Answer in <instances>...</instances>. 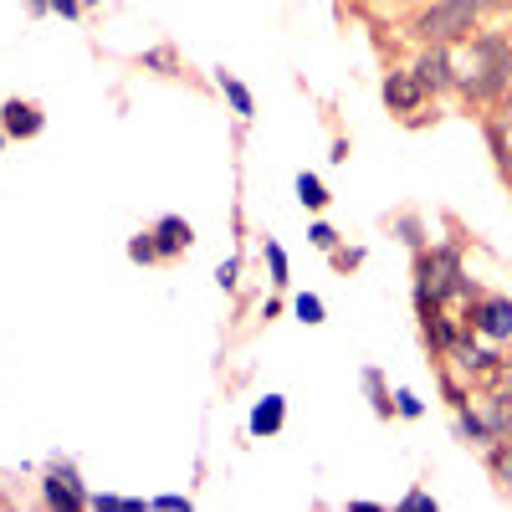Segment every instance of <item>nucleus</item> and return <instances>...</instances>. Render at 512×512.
Instances as JSON below:
<instances>
[{"label": "nucleus", "instance_id": "1", "mask_svg": "<svg viewBox=\"0 0 512 512\" xmlns=\"http://www.w3.org/2000/svg\"><path fill=\"white\" fill-rule=\"evenodd\" d=\"M512 82V41L502 31H477L466 57L456 62V88L472 103H492Z\"/></svg>", "mask_w": 512, "mask_h": 512}, {"label": "nucleus", "instance_id": "2", "mask_svg": "<svg viewBox=\"0 0 512 512\" xmlns=\"http://www.w3.org/2000/svg\"><path fill=\"white\" fill-rule=\"evenodd\" d=\"M415 297H431V303H446V297H477V282L466 277L456 246H420V256H415Z\"/></svg>", "mask_w": 512, "mask_h": 512}, {"label": "nucleus", "instance_id": "3", "mask_svg": "<svg viewBox=\"0 0 512 512\" xmlns=\"http://www.w3.org/2000/svg\"><path fill=\"white\" fill-rule=\"evenodd\" d=\"M482 6H487V0H436V6L415 21V36H420V41H436V47L466 41V36L477 31Z\"/></svg>", "mask_w": 512, "mask_h": 512}, {"label": "nucleus", "instance_id": "4", "mask_svg": "<svg viewBox=\"0 0 512 512\" xmlns=\"http://www.w3.org/2000/svg\"><path fill=\"white\" fill-rule=\"evenodd\" d=\"M466 318H472V333L502 344V338H512V297H472Z\"/></svg>", "mask_w": 512, "mask_h": 512}, {"label": "nucleus", "instance_id": "5", "mask_svg": "<svg viewBox=\"0 0 512 512\" xmlns=\"http://www.w3.org/2000/svg\"><path fill=\"white\" fill-rule=\"evenodd\" d=\"M415 77L425 82V93H451L456 88V57H451V47L425 41V52L415 57Z\"/></svg>", "mask_w": 512, "mask_h": 512}, {"label": "nucleus", "instance_id": "6", "mask_svg": "<svg viewBox=\"0 0 512 512\" xmlns=\"http://www.w3.org/2000/svg\"><path fill=\"white\" fill-rule=\"evenodd\" d=\"M425 98H431V93H425V82L415 77V67L384 77V103H390V113H415Z\"/></svg>", "mask_w": 512, "mask_h": 512}, {"label": "nucleus", "instance_id": "7", "mask_svg": "<svg viewBox=\"0 0 512 512\" xmlns=\"http://www.w3.org/2000/svg\"><path fill=\"white\" fill-rule=\"evenodd\" d=\"M41 497H47V507H88V502H93L88 492H82V482H77L72 466H52L47 482H41Z\"/></svg>", "mask_w": 512, "mask_h": 512}, {"label": "nucleus", "instance_id": "8", "mask_svg": "<svg viewBox=\"0 0 512 512\" xmlns=\"http://www.w3.org/2000/svg\"><path fill=\"white\" fill-rule=\"evenodd\" d=\"M41 123H47V118H41V108L26 103V98H11L6 108H0V134H6V139H36Z\"/></svg>", "mask_w": 512, "mask_h": 512}, {"label": "nucleus", "instance_id": "9", "mask_svg": "<svg viewBox=\"0 0 512 512\" xmlns=\"http://www.w3.org/2000/svg\"><path fill=\"white\" fill-rule=\"evenodd\" d=\"M149 236H154L159 256H180V251H190V246H195V226H190L185 216H164Z\"/></svg>", "mask_w": 512, "mask_h": 512}, {"label": "nucleus", "instance_id": "10", "mask_svg": "<svg viewBox=\"0 0 512 512\" xmlns=\"http://www.w3.org/2000/svg\"><path fill=\"white\" fill-rule=\"evenodd\" d=\"M282 420H287V400H282V395H267V400H256V410H251V420H246V431H251L256 441H267V436L282 431Z\"/></svg>", "mask_w": 512, "mask_h": 512}, {"label": "nucleus", "instance_id": "11", "mask_svg": "<svg viewBox=\"0 0 512 512\" xmlns=\"http://www.w3.org/2000/svg\"><path fill=\"white\" fill-rule=\"evenodd\" d=\"M216 82H221L226 103L236 108V118H251V113H256V98H251V88H246L241 77H231V72H216Z\"/></svg>", "mask_w": 512, "mask_h": 512}, {"label": "nucleus", "instance_id": "12", "mask_svg": "<svg viewBox=\"0 0 512 512\" xmlns=\"http://www.w3.org/2000/svg\"><path fill=\"white\" fill-rule=\"evenodd\" d=\"M487 461H492V477H497V482H502V487L512 492V431L492 441V451H487Z\"/></svg>", "mask_w": 512, "mask_h": 512}, {"label": "nucleus", "instance_id": "13", "mask_svg": "<svg viewBox=\"0 0 512 512\" xmlns=\"http://www.w3.org/2000/svg\"><path fill=\"white\" fill-rule=\"evenodd\" d=\"M364 390H369V405H374L379 420L395 415V400H390V390H384V374H379V369H364Z\"/></svg>", "mask_w": 512, "mask_h": 512}, {"label": "nucleus", "instance_id": "14", "mask_svg": "<svg viewBox=\"0 0 512 512\" xmlns=\"http://www.w3.org/2000/svg\"><path fill=\"white\" fill-rule=\"evenodd\" d=\"M297 200H303L308 210H323L333 195L323 190V180H318V175H297Z\"/></svg>", "mask_w": 512, "mask_h": 512}, {"label": "nucleus", "instance_id": "15", "mask_svg": "<svg viewBox=\"0 0 512 512\" xmlns=\"http://www.w3.org/2000/svg\"><path fill=\"white\" fill-rule=\"evenodd\" d=\"M267 272H272V287H287L292 277H287V251L277 246V241H267Z\"/></svg>", "mask_w": 512, "mask_h": 512}, {"label": "nucleus", "instance_id": "16", "mask_svg": "<svg viewBox=\"0 0 512 512\" xmlns=\"http://www.w3.org/2000/svg\"><path fill=\"white\" fill-rule=\"evenodd\" d=\"M292 313L303 318V323H323V297L303 292V297H297V303H292Z\"/></svg>", "mask_w": 512, "mask_h": 512}, {"label": "nucleus", "instance_id": "17", "mask_svg": "<svg viewBox=\"0 0 512 512\" xmlns=\"http://www.w3.org/2000/svg\"><path fill=\"white\" fill-rule=\"evenodd\" d=\"M395 415H405V420H420V415H425V400H415L410 390H395Z\"/></svg>", "mask_w": 512, "mask_h": 512}, {"label": "nucleus", "instance_id": "18", "mask_svg": "<svg viewBox=\"0 0 512 512\" xmlns=\"http://www.w3.org/2000/svg\"><path fill=\"white\" fill-rule=\"evenodd\" d=\"M154 256H159L154 236H134V241H128V262H154Z\"/></svg>", "mask_w": 512, "mask_h": 512}, {"label": "nucleus", "instance_id": "19", "mask_svg": "<svg viewBox=\"0 0 512 512\" xmlns=\"http://www.w3.org/2000/svg\"><path fill=\"white\" fill-rule=\"evenodd\" d=\"M308 236H313V246H323V251H333V246H338V231H333L328 221H313V231H308Z\"/></svg>", "mask_w": 512, "mask_h": 512}, {"label": "nucleus", "instance_id": "20", "mask_svg": "<svg viewBox=\"0 0 512 512\" xmlns=\"http://www.w3.org/2000/svg\"><path fill=\"white\" fill-rule=\"evenodd\" d=\"M400 507H405V512H436V497H431V492H405Z\"/></svg>", "mask_w": 512, "mask_h": 512}, {"label": "nucleus", "instance_id": "21", "mask_svg": "<svg viewBox=\"0 0 512 512\" xmlns=\"http://www.w3.org/2000/svg\"><path fill=\"white\" fill-rule=\"evenodd\" d=\"M216 282H221V292H236V262H221L216 267Z\"/></svg>", "mask_w": 512, "mask_h": 512}, {"label": "nucleus", "instance_id": "22", "mask_svg": "<svg viewBox=\"0 0 512 512\" xmlns=\"http://www.w3.org/2000/svg\"><path fill=\"white\" fill-rule=\"evenodd\" d=\"M154 507H164V512H180V507H190V497H180V492H169V497H154Z\"/></svg>", "mask_w": 512, "mask_h": 512}, {"label": "nucleus", "instance_id": "23", "mask_svg": "<svg viewBox=\"0 0 512 512\" xmlns=\"http://www.w3.org/2000/svg\"><path fill=\"white\" fill-rule=\"evenodd\" d=\"M52 11H57V16H67V21H72V16H77V11H82V0H52Z\"/></svg>", "mask_w": 512, "mask_h": 512}, {"label": "nucleus", "instance_id": "24", "mask_svg": "<svg viewBox=\"0 0 512 512\" xmlns=\"http://www.w3.org/2000/svg\"><path fill=\"white\" fill-rule=\"evenodd\" d=\"M26 6H31V11L41 16V11H52V0H26Z\"/></svg>", "mask_w": 512, "mask_h": 512}, {"label": "nucleus", "instance_id": "25", "mask_svg": "<svg viewBox=\"0 0 512 512\" xmlns=\"http://www.w3.org/2000/svg\"><path fill=\"white\" fill-rule=\"evenodd\" d=\"M82 6H103V0H82Z\"/></svg>", "mask_w": 512, "mask_h": 512}, {"label": "nucleus", "instance_id": "26", "mask_svg": "<svg viewBox=\"0 0 512 512\" xmlns=\"http://www.w3.org/2000/svg\"><path fill=\"white\" fill-rule=\"evenodd\" d=\"M0 144H6V134H0Z\"/></svg>", "mask_w": 512, "mask_h": 512}]
</instances>
